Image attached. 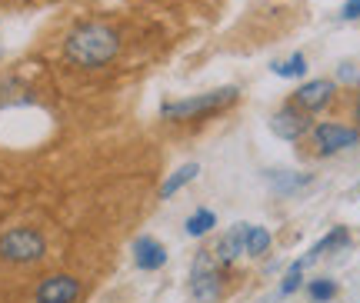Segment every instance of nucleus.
<instances>
[{
    "mask_svg": "<svg viewBox=\"0 0 360 303\" xmlns=\"http://www.w3.org/2000/svg\"><path fill=\"white\" fill-rule=\"evenodd\" d=\"M347 243H350L347 227L330 230V233H327V237H323L321 243H314V247H310V253L304 257V264H310V260H317V257H323L327 250H340V247H347Z\"/></svg>",
    "mask_w": 360,
    "mask_h": 303,
    "instance_id": "f8f14e48",
    "label": "nucleus"
},
{
    "mask_svg": "<svg viewBox=\"0 0 360 303\" xmlns=\"http://www.w3.org/2000/svg\"><path fill=\"white\" fill-rule=\"evenodd\" d=\"M184 227H187V237H204V233H210V230L217 227V214L200 207V210H193V214L187 217Z\"/></svg>",
    "mask_w": 360,
    "mask_h": 303,
    "instance_id": "ddd939ff",
    "label": "nucleus"
},
{
    "mask_svg": "<svg viewBox=\"0 0 360 303\" xmlns=\"http://www.w3.org/2000/svg\"><path fill=\"white\" fill-rule=\"evenodd\" d=\"M120 51V37H117L114 27L107 24H80L77 30L67 34L64 53L70 63H77L84 70H97L117 57Z\"/></svg>",
    "mask_w": 360,
    "mask_h": 303,
    "instance_id": "f257e3e1",
    "label": "nucleus"
},
{
    "mask_svg": "<svg viewBox=\"0 0 360 303\" xmlns=\"http://www.w3.org/2000/svg\"><path fill=\"white\" fill-rule=\"evenodd\" d=\"M237 101V87H220V90H210V94H197V97H187V101H170L160 107V114L167 120H193V117H204V114H214L220 107Z\"/></svg>",
    "mask_w": 360,
    "mask_h": 303,
    "instance_id": "f03ea898",
    "label": "nucleus"
},
{
    "mask_svg": "<svg viewBox=\"0 0 360 303\" xmlns=\"http://www.w3.org/2000/svg\"><path fill=\"white\" fill-rule=\"evenodd\" d=\"M310 297L317 303H327L337 297V283L334 280H310Z\"/></svg>",
    "mask_w": 360,
    "mask_h": 303,
    "instance_id": "f3484780",
    "label": "nucleus"
},
{
    "mask_svg": "<svg viewBox=\"0 0 360 303\" xmlns=\"http://www.w3.org/2000/svg\"><path fill=\"white\" fill-rule=\"evenodd\" d=\"M340 17H344V20H360V0H347V4L340 7Z\"/></svg>",
    "mask_w": 360,
    "mask_h": 303,
    "instance_id": "a211bd4d",
    "label": "nucleus"
},
{
    "mask_svg": "<svg viewBox=\"0 0 360 303\" xmlns=\"http://www.w3.org/2000/svg\"><path fill=\"white\" fill-rule=\"evenodd\" d=\"M197 174H200V167H197V164L177 167V170H174V174L164 180V187H160V200H170L177 190H184L187 183H191V180H197Z\"/></svg>",
    "mask_w": 360,
    "mask_h": 303,
    "instance_id": "9b49d317",
    "label": "nucleus"
},
{
    "mask_svg": "<svg viewBox=\"0 0 360 303\" xmlns=\"http://www.w3.org/2000/svg\"><path fill=\"white\" fill-rule=\"evenodd\" d=\"M310 114L307 110H300V107H283V110H277V114L270 117V130L277 134L281 140H300L304 134L310 130Z\"/></svg>",
    "mask_w": 360,
    "mask_h": 303,
    "instance_id": "39448f33",
    "label": "nucleus"
},
{
    "mask_svg": "<svg viewBox=\"0 0 360 303\" xmlns=\"http://www.w3.org/2000/svg\"><path fill=\"white\" fill-rule=\"evenodd\" d=\"M267 250H270V230L267 227H250V224H247L244 253H250V257H264Z\"/></svg>",
    "mask_w": 360,
    "mask_h": 303,
    "instance_id": "4468645a",
    "label": "nucleus"
},
{
    "mask_svg": "<svg viewBox=\"0 0 360 303\" xmlns=\"http://www.w3.org/2000/svg\"><path fill=\"white\" fill-rule=\"evenodd\" d=\"M304 260H297V264H290V270L283 273V283H281V293L283 297H290V293L300 290V283H304Z\"/></svg>",
    "mask_w": 360,
    "mask_h": 303,
    "instance_id": "dca6fc26",
    "label": "nucleus"
},
{
    "mask_svg": "<svg viewBox=\"0 0 360 303\" xmlns=\"http://www.w3.org/2000/svg\"><path fill=\"white\" fill-rule=\"evenodd\" d=\"M44 250H47L44 237L30 227H13L0 237V257L11 264H34L44 257Z\"/></svg>",
    "mask_w": 360,
    "mask_h": 303,
    "instance_id": "7ed1b4c3",
    "label": "nucleus"
},
{
    "mask_svg": "<svg viewBox=\"0 0 360 303\" xmlns=\"http://www.w3.org/2000/svg\"><path fill=\"white\" fill-rule=\"evenodd\" d=\"M134 264L141 270H160V266H167V247L157 237H137L134 240Z\"/></svg>",
    "mask_w": 360,
    "mask_h": 303,
    "instance_id": "6e6552de",
    "label": "nucleus"
},
{
    "mask_svg": "<svg viewBox=\"0 0 360 303\" xmlns=\"http://www.w3.org/2000/svg\"><path fill=\"white\" fill-rule=\"evenodd\" d=\"M270 70L277 77H304L307 74V57H304V53H294L290 60H277Z\"/></svg>",
    "mask_w": 360,
    "mask_h": 303,
    "instance_id": "2eb2a0df",
    "label": "nucleus"
},
{
    "mask_svg": "<svg viewBox=\"0 0 360 303\" xmlns=\"http://www.w3.org/2000/svg\"><path fill=\"white\" fill-rule=\"evenodd\" d=\"M80 297V283L74 277H47L37 287V303H74Z\"/></svg>",
    "mask_w": 360,
    "mask_h": 303,
    "instance_id": "0eeeda50",
    "label": "nucleus"
},
{
    "mask_svg": "<svg viewBox=\"0 0 360 303\" xmlns=\"http://www.w3.org/2000/svg\"><path fill=\"white\" fill-rule=\"evenodd\" d=\"M193 297L204 303H214L220 297V273L210 266V260H200L193 270Z\"/></svg>",
    "mask_w": 360,
    "mask_h": 303,
    "instance_id": "1a4fd4ad",
    "label": "nucleus"
},
{
    "mask_svg": "<svg viewBox=\"0 0 360 303\" xmlns=\"http://www.w3.org/2000/svg\"><path fill=\"white\" fill-rule=\"evenodd\" d=\"M244 237H247V224H237V227H231L224 237H220L217 250H214L220 264H233V260L244 253Z\"/></svg>",
    "mask_w": 360,
    "mask_h": 303,
    "instance_id": "9d476101",
    "label": "nucleus"
},
{
    "mask_svg": "<svg viewBox=\"0 0 360 303\" xmlns=\"http://www.w3.org/2000/svg\"><path fill=\"white\" fill-rule=\"evenodd\" d=\"M357 114H360V103H357Z\"/></svg>",
    "mask_w": 360,
    "mask_h": 303,
    "instance_id": "6ab92c4d",
    "label": "nucleus"
},
{
    "mask_svg": "<svg viewBox=\"0 0 360 303\" xmlns=\"http://www.w3.org/2000/svg\"><path fill=\"white\" fill-rule=\"evenodd\" d=\"M334 94H337L334 80H310V84L294 90V107L307 110V114H317V110H323L327 103L334 101Z\"/></svg>",
    "mask_w": 360,
    "mask_h": 303,
    "instance_id": "423d86ee",
    "label": "nucleus"
},
{
    "mask_svg": "<svg viewBox=\"0 0 360 303\" xmlns=\"http://www.w3.org/2000/svg\"><path fill=\"white\" fill-rule=\"evenodd\" d=\"M314 143L317 150L327 157V153H340V150H350L360 143V130L354 127H344V124H317L314 127Z\"/></svg>",
    "mask_w": 360,
    "mask_h": 303,
    "instance_id": "20e7f679",
    "label": "nucleus"
}]
</instances>
